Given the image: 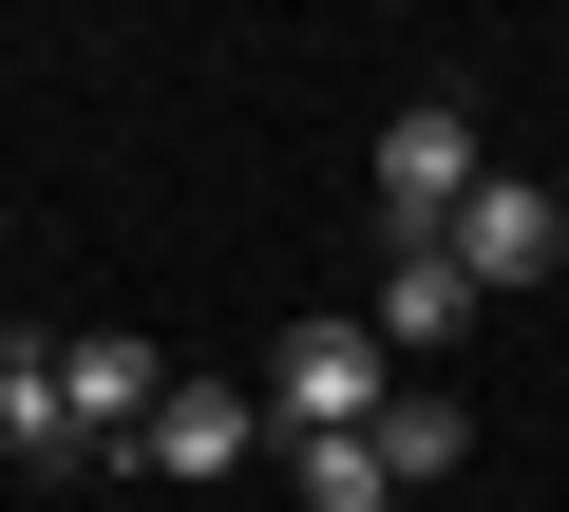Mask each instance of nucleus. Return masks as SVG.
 <instances>
[{"label":"nucleus","mask_w":569,"mask_h":512,"mask_svg":"<svg viewBox=\"0 0 569 512\" xmlns=\"http://www.w3.org/2000/svg\"><path fill=\"white\" fill-rule=\"evenodd\" d=\"M266 436H380V323H342V304H305L266 342Z\"/></svg>","instance_id":"nucleus-1"},{"label":"nucleus","mask_w":569,"mask_h":512,"mask_svg":"<svg viewBox=\"0 0 569 512\" xmlns=\"http://www.w3.org/2000/svg\"><path fill=\"white\" fill-rule=\"evenodd\" d=\"M475 190H493V171H475V114H456V96L380 114V247H456Z\"/></svg>","instance_id":"nucleus-2"},{"label":"nucleus","mask_w":569,"mask_h":512,"mask_svg":"<svg viewBox=\"0 0 569 512\" xmlns=\"http://www.w3.org/2000/svg\"><path fill=\"white\" fill-rule=\"evenodd\" d=\"M0 455L20 474H96V418H77V342H0Z\"/></svg>","instance_id":"nucleus-3"},{"label":"nucleus","mask_w":569,"mask_h":512,"mask_svg":"<svg viewBox=\"0 0 569 512\" xmlns=\"http://www.w3.org/2000/svg\"><path fill=\"white\" fill-rule=\"evenodd\" d=\"M456 267H475V304H512V285H550V267H569V209H550L531 171H493V190L456 209Z\"/></svg>","instance_id":"nucleus-4"},{"label":"nucleus","mask_w":569,"mask_h":512,"mask_svg":"<svg viewBox=\"0 0 569 512\" xmlns=\"http://www.w3.org/2000/svg\"><path fill=\"white\" fill-rule=\"evenodd\" d=\"M247 455H266V399H228V380H171L133 436V474H247Z\"/></svg>","instance_id":"nucleus-5"},{"label":"nucleus","mask_w":569,"mask_h":512,"mask_svg":"<svg viewBox=\"0 0 569 512\" xmlns=\"http://www.w3.org/2000/svg\"><path fill=\"white\" fill-rule=\"evenodd\" d=\"M456 323H475V267H456V247H380V342H399V361H437Z\"/></svg>","instance_id":"nucleus-6"},{"label":"nucleus","mask_w":569,"mask_h":512,"mask_svg":"<svg viewBox=\"0 0 569 512\" xmlns=\"http://www.w3.org/2000/svg\"><path fill=\"white\" fill-rule=\"evenodd\" d=\"M152 399H171V361H152V342H77V418H96V455H133V436H152Z\"/></svg>","instance_id":"nucleus-7"},{"label":"nucleus","mask_w":569,"mask_h":512,"mask_svg":"<svg viewBox=\"0 0 569 512\" xmlns=\"http://www.w3.org/2000/svg\"><path fill=\"white\" fill-rule=\"evenodd\" d=\"M456 455H475V418H456L437 380H399V399H380V474L418 493V474H456Z\"/></svg>","instance_id":"nucleus-8"},{"label":"nucleus","mask_w":569,"mask_h":512,"mask_svg":"<svg viewBox=\"0 0 569 512\" xmlns=\"http://www.w3.org/2000/svg\"><path fill=\"white\" fill-rule=\"evenodd\" d=\"M284 474H305V512H380V493H399L380 436H284Z\"/></svg>","instance_id":"nucleus-9"}]
</instances>
